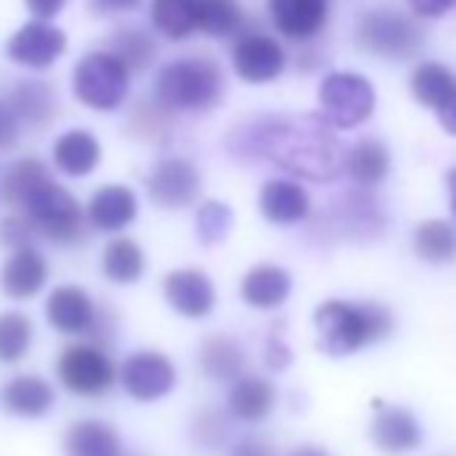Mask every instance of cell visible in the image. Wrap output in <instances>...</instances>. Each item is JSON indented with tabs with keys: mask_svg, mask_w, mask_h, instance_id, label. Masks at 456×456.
Instances as JSON below:
<instances>
[{
	"mask_svg": "<svg viewBox=\"0 0 456 456\" xmlns=\"http://www.w3.org/2000/svg\"><path fill=\"white\" fill-rule=\"evenodd\" d=\"M336 227H342L345 236L370 240V236H379V230L385 227V217L370 192L354 190L342 196V202H336Z\"/></svg>",
	"mask_w": 456,
	"mask_h": 456,
	"instance_id": "603a6c76",
	"label": "cell"
},
{
	"mask_svg": "<svg viewBox=\"0 0 456 456\" xmlns=\"http://www.w3.org/2000/svg\"><path fill=\"white\" fill-rule=\"evenodd\" d=\"M112 50L115 56H118L121 62H125L127 72H143V69H150V62L156 60V44H152V37L146 35V31L140 28H121L112 35Z\"/></svg>",
	"mask_w": 456,
	"mask_h": 456,
	"instance_id": "d590c367",
	"label": "cell"
},
{
	"mask_svg": "<svg viewBox=\"0 0 456 456\" xmlns=\"http://www.w3.org/2000/svg\"><path fill=\"white\" fill-rule=\"evenodd\" d=\"M25 10L37 19V22H50L66 10V0H25Z\"/></svg>",
	"mask_w": 456,
	"mask_h": 456,
	"instance_id": "7bdbcfd3",
	"label": "cell"
},
{
	"mask_svg": "<svg viewBox=\"0 0 456 456\" xmlns=\"http://www.w3.org/2000/svg\"><path fill=\"white\" fill-rule=\"evenodd\" d=\"M66 456H121V441L106 422L81 419L66 435Z\"/></svg>",
	"mask_w": 456,
	"mask_h": 456,
	"instance_id": "4316f807",
	"label": "cell"
},
{
	"mask_svg": "<svg viewBox=\"0 0 456 456\" xmlns=\"http://www.w3.org/2000/svg\"><path fill=\"white\" fill-rule=\"evenodd\" d=\"M152 28L168 41H183L196 31L199 0H152L150 4Z\"/></svg>",
	"mask_w": 456,
	"mask_h": 456,
	"instance_id": "f546056e",
	"label": "cell"
},
{
	"mask_svg": "<svg viewBox=\"0 0 456 456\" xmlns=\"http://www.w3.org/2000/svg\"><path fill=\"white\" fill-rule=\"evenodd\" d=\"M267 12L282 37L311 41L330 19V0H267Z\"/></svg>",
	"mask_w": 456,
	"mask_h": 456,
	"instance_id": "5bb4252c",
	"label": "cell"
},
{
	"mask_svg": "<svg viewBox=\"0 0 456 456\" xmlns=\"http://www.w3.org/2000/svg\"><path fill=\"white\" fill-rule=\"evenodd\" d=\"M453 91H456V81H453L451 69L441 66V62H422V66H416L413 75H410V94H413V100L435 109V112L451 100Z\"/></svg>",
	"mask_w": 456,
	"mask_h": 456,
	"instance_id": "4dcf8cb0",
	"label": "cell"
},
{
	"mask_svg": "<svg viewBox=\"0 0 456 456\" xmlns=\"http://www.w3.org/2000/svg\"><path fill=\"white\" fill-rule=\"evenodd\" d=\"M230 62H233V72L246 85H267V81L280 78L282 69H286V50L271 35L248 31V35L236 37Z\"/></svg>",
	"mask_w": 456,
	"mask_h": 456,
	"instance_id": "8fae6325",
	"label": "cell"
},
{
	"mask_svg": "<svg viewBox=\"0 0 456 456\" xmlns=\"http://www.w3.org/2000/svg\"><path fill=\"white\" fill-rule=\"evenodd\" d=\"M388 168H391V156L385 150V143H379V140H361V143H354L345 152V162H342V171L361 190H372V186L382 183L388 177Z\"/></svg>",
	"mask_w": 456,
	"mask_h": 456,
	"instance_id": "cb8c5ba5",
	"label": "cell"
},
{
	"mask_svg": "<svg viewBox=\"0 0 456 456\" xmlns=\"http://www.w3.org/2000/svg\"><path fill=\"white\" fill-rule=\"evenodd\" d=\"M47 261L37 248H19L6 258L4 271H0V289L16 301L35 298L47 282Z\"/></svg>",
	"mask_w": 456,
	"mask_h": 456,
	"instance_id": "ac0fdd59",
	"label": "cell"
},
{
	"mask_svg": "<svg viewBox=\"0 0 456 456\" xmlns=\"http://www.w3.org/2000/svg\"><path fill=\"white\" fill-rule=\"evenodd\" d=\"M317 348L330 357H348L391 332L395 320L382 305H351V301H323L314 314Z\"/></svg>",
	"mask_w": 456,
	"mask_h": 456,
	"instance_id": "7a4b0ae2",
	"label": "cell"
},
{
	"mask_svg": "<svg viewBox=\"0 0 456 456\" xmlns=\"http://www.w3.org/2000/svg\"><path fill=\"white\" fill-rule=\"evenodd\" d=\"M143 0H91V10L96 16H125L134 12Z\"/></svg>",
	"mask_w": 456,
	"mask_h": 456,
	"instance_id": "b9f144b4",
	"label": "cell"
},
{
	"mask_svg": "<svg viewBox=\"0 0 456 456\" xmlns=\"http://www.w3.org/2000/svg\"><path fill=\"white\" fill-rule=\"evenodd\" d=\"M165 298L177 314L190 320L208 317L215 311V282L208 280V273L196 271V267H183V271H171L165 276Z\"/></svg>",
	"mask_w": 456,
	"mask_h": 456,
	"instance_id": "9a60e30c",
	"label": "cell"
},
{
	"mask_svg": "<svg viewBox=\"0 0 456 456\" xmlns=\"http://www.w3.org/2000/svg\"><path fill=\"white\" fill-rule=\"evenodd\" d=\"M426 35L410 16L397 10H370L357 22V44L376 56H388V60H403V56L416 53L422 47Z\"/></svg>",
	"mask_w": 456,
	"mask_h": 456,
	"instance_id": "52a82bcc",
	"label": "cell"
},
{
	"mask_svg": "<svg viewBox=\"0 0 456 456\" xmlns=\"http://www.w3.org/2000/svg\"><path fill=\"white\" fill-rule=\"evenodd\" d=\"M35 236H37L35 227H31L22 215H10V217H4V224H0V242L10 246L12 252H19V248H31Z\"/></svg>",
	"mask_w": 456,
	"mask_h": 456,
	"instance_id": "74e56055",
	"label": "cell"
},
{
	"mask_svg": "<svg viewBox=\"0 0 456 456\" xmlns=\"http://www.w3.org/2000/svg\"><path fill=\"white\" fill-rule=\"evenodd\" d=\"M35 342V326L25 314H0V363H19Z\"/></svg>",
	"mask_w": 456,
	"mask_h": 456,
	"instance_id": "e575fe53",
	"label": "cell"
},
{
	"mask_svg": "<svg viewBox=\"0 0 456 456\" xmlns=\"http://www.w3.org/2000/svg\"><path fill=\"white\" fill-rule=\"evenodd\" d=\"M121 385L134 401L152 403L175 391L177 370L162 351H137L121 366Z\"/></svg>",
	"mask_w": 456,
	"mask_h": 456,
	"instance_id": "30bf717a",
	"label": "cell"
},
{
	"mask_svg": "<svg viewBox=\"0 0 456 456\" xmlns=\"http://www.w3.org/2000/svg\"><path fill=\"white\" fill-rule=\"evenodd\" d=\"M370 435H372V444L385 453H410L422 444V428H419V419L413 413L401 407H385L379 403L376 407V416H372V426H370Z\"/></svg>",
	"mask_w": 456,
	"mask_h": 456,
	"instance_id": "e0dca14e",
	"label": "cell"
},
{
	"mask_svg": "<svg viewBox=\"0 0 456 456\" xmlns=\"http://www.w3.org/2000/svg\"><path fill=\"white\" fill-rule=\"evenodd\" d=\"M413 6L416 16H426V19H438L444 12H451L456 6V0H407Z\"/></svg>",
	"mask_w": 456,
	"mask_h": 456,
	"instance_id": "ee69618b",
	"label": "cell"
},
{
	"mask_svg": "<svg viewBox=\"0 0 456 456\" xmlns=\"http://www.w3.org/2000/svg\"><path fill=\"white\" fill-rule=\"evenodd\" d=\"M438 121H441V127H444L447 134H453V137H456V91L451 94V100L438 109Z\"/></svg>",
	"mask_w": 456,
	"mask_h": 456,
	"instance_id": "f6af8a7d",
	"label": "cell"
},
{
	"mask_svg": "<svg viewBox=\"0 0 456 456\" xmlns=\"http://www.w3.org/2000/svg\"><path fill=\"white\" fill-rule=\"evenodd\" d=\"M47 181H50V171L44 168L41 159L25 156L6 168L4 183H0V196H4V202L12 205V208H22L37 192V186H44Z\"/></svg>",
	"mask_w": 456,
	"mask_h": 456,
	"instance_id": "f1b7e54d",
	"label": "cell"
},
{
	"mask_svg": "<svg viewBox=\"0 0 456 456\" xmlns=\"http://www.w3.org/2000/svg\"><path fill=\"white\" fill-rule=\"evenodd\" d=\"M196 438L208 447H217L224 438H227V426L217 413H202L196 419Z\"/></svg>",
	"mask_w": 456,
	"mask_h": 456,
	"instance_id": "f35d334b",
	"label": "cell"
},
{
	"mask_svg": "<svg viewBox=\"0 0 456 456\" xmlns=\"http://www.w3.org/2000/svg\"><path fill=\"white\" fill-rule=\"evenodd\" d=\"M265 361H267V366H271V370H286V366L292 363V348H289V345H282V338H280V332H276V326H273V336L267 338Z\"/></svg>",
	"mask_w": 456,
	"mask_h": 456,
	"instance_id": "ab89813d",
	"label": "cell"
},
{
	"mask_svg": "<svg viewBox=\"0 0 456 456\" xmlns=\"http://www.w3.org/2000/svg\"><path fill=\"white\" fill-rule=\"evenodd\" d=\"M140 215V202L137 192L125 183H106L91 196L85 208V217L94 230L102 233H118V230L131 227Z\"/></svg>",
	"mask_w": 456,
	"mask_h": 456,
	"instance_id": "4fadbf2b",
	"label": "cell"
},
{
	"mask_svg": "<svg viewBox=\"0 0 456 456\" xmlns=\"http://www.w3.org/2000/svg\"><path fill=\"white\" fill-rule=\"evenodd\" d=\"M146 192L159 208L181 211L202 196V175L186 159H162L146 181Z\"/></svg>",
	"mask_w": 456,
	"mask_h": 456,
	"instance_id": "7c38bea8",
	"label": "cell"
},
{
	"mask_svg": "<svg viewBox=\"0 0 456 456\" xmlns=\"http://www.w3.org/2000/svg\"><path fill=\"white\" fill-rule=\"evenodd\" d=\"M56 376L62 388L78 397H100L115 385V363L100 345L78 342L69 345L56 361Z\"/></svg>",
	"mask_w": 456,
	"mask_h": 456,
	"instance_id": "ba28073f",
	"label": "cell"
},
{
	"mask_svg": "<svg viewBox=\"0 0 456 456\" xmlns=\"http://www.w3.org/2000/svg\"><path fill=\"white\" fill-rule=\"evenodd\" d=\"M53 403H56L53 385L41 376H16L0 391V407H4L6 413L28 416V419L44 416Z\"/></svg>",
	"mask_w": 456,
	"mask_h": 456,
	"instance_id": "44dd1931",
	"label": "cell"
},
{
	"mask_svg": "<svg viewBox=\"0 0 456 456\" xmlns=\"http://www.w3.org/2000/svg\"><path fill=\"white\" fill-rule=\"evenodd\" d=\"M19 140V118L10 102H0V150H10Z\"/></svg>",
	"mask_w": 456,
	"mask_h": 456,
	"instance_id": "60d3db41",
	"label": "cell"
},
{
	"mask_svg": "<svg viewBox=\"0 0 456 456\" xmlns=\"http://www.w3.org/2000/svg\"><path fill=\"white\" fill-rule=\"evenodd\" d=\"M72 94L94 112H115L131 94V72L112 50H91L72 72Z\"/></svg>",
	"mask_w": 456,
	"mask_h": 456,
	"instance_id": "277c9868",
	"label": "cell"
},
{
	"mask_svg": "<svg viewBox=\"0 0 456 456\" xmlns=\"http://www.w3.org/2000/svg\"><path fill=\"white\" fill-rule=\"evenodd\" d=\"M100 267H102V276H106L109 282L131 286V282H137L146 271L143 248H140L134 240H127V236H118V240H112L106 248H102Z\"/></svg>",
	"mask_w": 456,
	"mask_h": 456,
	"instance_id": "83f0119b",
	"label": "cell"
},
{
	"mask_svg": "<svg viewBox=\"0 0 456 456\" xmlns=\"http://www.w3.org/2000/svg\"><path fill=\"white\" fill-rule=\"evenodd\" d=\"M240 292L248 307L271 311V307H280L282 301L289 298V292H292V276L276 265H258L242 276Z\"/></svg>",
	"mask_w": 456,
	"mask_h": 456,
	"instance_id": "7402d4cb",
	"label": "cell"
},
{
	"mask_svg": "<svg viewBox=\"0 0 456 456\" xmlns=\"http://www.w3.org/2000/svg\"><path fill=\"white\" fill-rule=\"evenodd\" d=\"M447 186H451V208L456 215V168H451V175H447Z\"/></svg>",
	"mask_w": 456,
	"mask_h": 456,
	"instance_id": "7dc6e473",
	"label": "cell"
},
{
	"mask_svg": "<svg viewBox=\"0 0 456 456\" xmlns=\"http://www.w3.org/2000/svg\"><path fill=\"white\" fill-rule=\"evenodd\" d=\"M100 159H102L100 140H96L91 131H85V127H72V131H66L53 143L56 171H62V175H69V177L94 175Z\"/></svg>",
	"mask_w": 456,
	"mask_h": 456,
	"instance_id": "ffe728a7",
	"label": "cell"
},
{
	"mask_svg": "<svg viewBox=\"0 0 456 456\" xmlns=\"http://www.w3.org/2000/svg\"><path fill=\"white\" fill-rule=\"evenodd\" d=\"M258 208L271 224L289 227V224L305 221L307 211H311V199H307V192L301 183L280 177V181H267L265 186H261Z\"/></svg>",
	"mask_w": 456,
	"mask_h": 456,
	"instance_id": "d6986e66",
	"label": "cell"
},
{
	"mask_svg": "<svg viewBox=\"0 0 456 456\" xmlns=\"http://www.w3.org/2000/svg\"><path fill=\"white\" fill-rule=\"evenodd\" d=\"M242 152L314 183H332L342 175L345 152L323 115H271L240 131Z\"/></svg>",
	"mask_w": 456,
	"mask_h": 456,
	"instance_id": "6da1fadb",
	"label": "cell"
},
{
	"mask_svg": "<svg viewBox=\"0 0 456 456\" xmlns=\"http://www.w3.org/2000/svg\"><path fill=\"white\" fill-rule=\"evenodd\" d=\"M47 320L62 336H87L96 330V305L81 286H60L47 298Z\"/></svg>",
	"mask_w": 456,
	"mask_h": 456,
	"instance_id": "2e32d148",
	"label": "cell"
},
{
	"mask_svg": "<svg viewBox=\"0 0 456 456\" xmlns=\"http://www.w3.org/2000/svg\"><path fill=\"white\" fill-rule=\"evenodd\" d=\"M242 28V6L240 0H199L196 31L208 37H230Z\"/></svg>",
	"mask_w": 456,
	"mask_h": 456,
	"instance_id": "836d02e7",
	"label": "cell"
},
{
	"mask_svg": "<svg viewBox=\"0 0 456 456\" xmlns=\"http://www.w3.org/2000/svg\"><path fill=\"white\" fill-rule=\"evenodd\" d=\"M66 50H69V37L60 25L31 19V22H25L22 28L6 41V60L22 69L44 72V69H50L53 62H60Z\"/></svg>",
	"mask_w": 456,
	"mask_h": 456,
	"instance_id": "9c48e42d",
	"label": "cell"
},
{
	"mask_svg": "<svg viewBox=\"0 0 456 456\" xmlns=\"http://www.w3.org/2000/svg\"><path fill=\"white\" fill-rule=\"evenodd\" d=\"M10 109L16 112L19 125H22V121H31V125L44 127L50 118H53L56 100H53V94H50L47 85H37V81H25V85H19L16 91H12Z\"/></svg>",
	"mask_w": 456,
	"mask_h": 456,
	"instance_id": "d6a6232c",
	"label": "cell"
},
{
	"mask_svg": "<svg viewBox=\"0 0 456 456\" xmlns=\"http://www.w3.org/2000/svg\"><path fill=\"white\" fill-rule=\"evenodd\" d=\"M22 217L35 227L37 236H47V240L60 242V246L81 242L87 233L85 208H81L78 199L62 183H56L53 177L44 186H37L35 196L22 205Z\"/></svg>",
	"mask_w": 456,
	"mask_h": 456,
	"instance_id": "5b68a950",
	"label": "cell"
},
{
	"mask_svg": "<svg viewBox=\"0 0 456 456\" xmlns=\"http://www.w3.org/2000/svg\"><path fill=\"white\" fill-rule=\"evenodd\" d=\"M273 401H276V391L267 379L261 376H240L230 388V397H227V407L236 419L242 422H258L265 419L267 413L273 410Z\"/></svg>",
	"mask_w": 456,
	"mask_h": 456,
	"instance_id": "d4e9b609",
	"label": "cell"
},
{
	"mask_svg": "<svg viewBox=\"0 0 456 456\" xmlns=\"http://www.w3.org/2000/svg\"><path fill=\"white\" fill-rule=\"evenodd\" d=\"M121 456H125V453H121ZM131 456H137V453H131Z\"/></svg>",
	"mask_w": 456,
	"mask_h": 456,
	"instance_id": "c3c4849f",
	"label": "cell"
},
{
	"mask_svg": "<svg viewBox=\"0 0 456 456\" xmlns=\"http://www.w3.org/2000/svg\"><path fill=\"white\" fill-rule=\"evenodd\" d=\"M199 363H202L205 376L215 382H236L246 370V351L236 338L211 336L205 338L202 351H199Z\"/></svg>",
	"mask_w": 456,
	"mask_h": 456,
	"instance_id": "484cf974",
	"label": "cell"
},
{
	"mask_svg": "<svg viewBox=\"0 0 456 456\" xmlns=\"http://www.w3.org/2000/svg\"><path fill=\"white\" fill-rule=\"evenodd\" d=\"M320 109L323 121L332 131H351L363 125L376 109V91L363 75L354 72H332L320 81Z\"/></svg>",
	"mask_w": 456,
	"mask_h": 456,
	"instance_id": "8992f818",
	"label": "cell"
},
{
	"mask_svg": "<svg viewBox=\"0 0 456 456\" xmlns=\"http://www.w3.org/2000/svg\"><path fill=\"white\" fill-rule=\"evenodd\" d=\"M292 456H330L323 451V447H314V444H307V447H298V451H295Z\"/></svg>",
	"mask_w": 456,
	"mask_h": 456,
	"instance_id": "bcb514c9",
	"label": "cell"
},
{
	"mask_svg": "<svg viewBox=\"0 0 456 456\" xmlns=\"http://www.w3.org/2000/svg\"><path fill=\"white\" fill-rule=\"evenodd\" d=\"M233 230V208L217 199H208V202L199 205L196 211V236L202 246H217L224 242Z\"/></svg>",
	"mask_w": 456,
	"mask_h": 456,
	"instance_id": "8d00e7d4",
	"label": "cell"
},
{
	"mask_svg": "<svg viewBox=\"0 0 456 456\" xmlns=\"http://www.w3.org/2000/svg\"><path fill=\"white\" fill-rule=\"evenodd\" d=\"M224 100V75L205 56H186L156 75V102L168 112H211Z\"/></svg>",
	"mask_w": 456,
	"mask_h": 456,
	"instance_id": "3957f363",
	"label": "cell"
},
{
	"mask_svg": "<svg viewBox=\"0 0 456 456\" xmlns=\"http://www.w3.org/2000/svg\"><path fill=\"white\" fill-rule=\"evenodd\" d=\"M413 248L428 265H447L456 258V230L447 221H422L413 233Z\"/></svg>",
	"mask_w": 456,
	"mask_h": 456,
	"instance_id": "1f68e13d",
	"label": "cell"
}]
</instances>
